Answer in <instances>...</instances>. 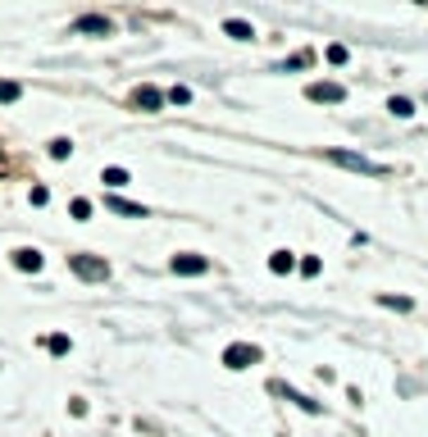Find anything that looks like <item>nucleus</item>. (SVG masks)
<instances>
[{
	"mask_svg": "<svg viewBox=\"0 0 428 437\" xmlns=\"http://www.w3.org/2000/svg\"><path fill=\"white\" fill-rule=\"evenodd\" d=\"M291 265H296L291 251H274V255H269V269H274V274H291Z\"/></svg>",
	"mask_w": 428,
	"mask_h": 437,
	"instance_id": "nucleus-11",
	"label": "nucleus"
},
{
	"mask_svg": "<svg viewBox=\"0 0 428 437\" xmlns=\"http://www.w3.org/2000/svg\"><path fill=\"white\" fill-rule=\"evenodd\" d=\"M14 265H18V269H32V274H37V269H42V251H27V246L14 251Z\"/></svg>",
	"mask_w": 428,
	"mask_h": 437,
	"instance_id": "nucleus-10",
	"label": "nucleus"
},
{
	"mask_svg": "<svg viewBox=\"0 0 428 437\" xmlns=\"http://www.w3.org/2000/svg\"><path fill=\"white\" fill-rule=\"evenodd\" d=\"M328 160H333V164H342V169L369 173V178H383V173H387L378 160H365V155H355V151H328Z\"/></svg>",
	"mask_w": 428,
	"mask_h": 437,
	"instance_id": "nucleus-1",
	"label": "nucleus"
},
{
	"mask_svg": "<svg viewBox=\"0 0 428 437\" xmlns=\"http://www.w3.org/2000/svg\"><path fill=\"white\" fill-rule=\"evenodd\" d=\"M137 105H141L146 114H155V110H160V105H164V96L155 91V87H137Z\"/></svg>",
	"mask_w": 428,
	"mask_h": 437,
	"instance_id": "nucleus-7",
	"label": "nucleus"
},
{
	"mask_svg": "<svg viewBox=\"0 0 428 437\" xmlns=\"http://www.w3.org/2000/svg\"><path fill=\"white\" fill-rule=\"evenodd\" d=\"M69 151H73V141H69V137H55V141H51V155H55V160H64Z\"/></svg>",
	"mask_w": 428,
	"mask_h": 437,
	"instance_id": "nucleus-15",
	"label": "nucleus"
},
{
	"mask_svg": "<svg viewBox=\"0 0 428 437\" xmlns=\"http://www.w3.org/2000/svg\"><path fill=\"white\" fill-rule=\"evenodd\" d=\"M69 265H73L82 278H92V283L110 278V265H105V260H92V255H69Z\"/></svg>",
	"mask_w": 428,
	"mask_h": 437,
	"instance_id": "nucleus-2",
	"label": "nucleus"
},
{
	"mask_svg": "<svg viewBox=\"0 0 428 437\" xmlns=\"http://www.w3.org/2000/svg\"><path fill=\"white\" fill-rule=\"evenodd\" d=\"M260 360V351H256V346H228V351H223V365H228V369H246V365H256Z\"/></svg>",
	"mask_w": 428,
	"mask_h": 437,
	"instance_id": "nucleus-3",
	"label": "nucleus"
},
{
	"mask_svg": "<svg viewBox=\"0 0 428 437\" xmlns=\"http://www.w3.org/2000/svg\"><path fill=\"white\" fill-rule=\"evenodd\" d=\"M92 215V201H73V219H87Z\"/></svg>",
	"mask_w": 428,
	"mask_h": 437,
	"instance_id": "nucleus-17",
	"label": "nucleus"
},
{
	"mask_svg": "<svg viewBox=\"0 0 428 437\" xmlns=\"http://www.w3.org/2000/svg\"><path fill=\"white\" fill-rule=\"evenodd\" d=\"M310 101L337 105V101H346V87H342V82H315V87H310Z\"/></svg>",
	"mask_w": 428,
	"mask_h": 437,
	"instance_id": "nucleus-4",
	"label": "nucleus"
},
{
	"mask_svg": "<svg viewBox=\"0 0 428 437\" xmlns=\"http://www.w3.org/2000/svg\"><path fill=\"white\" fill-rule=\"evenodd\" d=\"M223 32H228V37H237V42H251V37H256V27H251V23H241V18H223Z\"/></svg>",
	"mask_w": 428,
	"mask_h": 437,
	"instance_id": "nucleus-8",
	"label": "nucleus"
},
{
	"mask_svg": "<svg viewBox=\"0 0 428 437\" xmlns=\"http://www.w3.org/2000/svg\"><path fill=\"white\" fill-rule=\"evenodd\" d=\"M387 110H392L396 119H410V114H415V105L405 101V96H392V105H387Z\"/></svg>",
	"mask_w": 428,
	"mask_h": 437,
	"instance_id": "nucleus-13",
	"label": "nucleus"
},
{
	"mask_svg": "<svg viewBox=\"0 0 428 437\" xmlns=\"http://www.w3.org/2000/svg\"><path fill=\"white\" fill-rule=\"evenodd\" d=\"M73 27H77V32H101V37H110V18H105V14H82Z\"/></svg>",
	"mask_w": 428,
	"mask_h": 437,
	"instance_id": "nucleus-6",
	"label": "nucleus"
},
{
	"mask_svg": "<svg viewBox=\"0 0 428 437\" xmlns=\"http://www.w3.org/2000/svg\"><path fill=\"white\" fill-rule=\"evenodd\" d=\"M110 210H119V215H128V219H146V205H132V201H123V196H110Z\"/></svg>",
	"mask_w": 428,
	"mask_h": 437,
	"instance_id": "nucleus-9",
	"label": "nucleus"
},
{
	"mask_svg": "<svg viewBox=\"0 0 428 437\" xmlns=\"http://www.w3.org/2000/svg\"><path fill=\"white\" fill-rule=\"evenodd\" d=\"M206 269H210V260H206V255H173V274L196 278V274H206Z\"/></svg>",
	"mask_w": 428,
	"mask_h": 437,
	"instance_id": "nucleus-5",
	"label": "nucleus"
},
{
	"mask_svg": "<svg viewBox=\"0 0 428 437\" xmlns=\"http://www.w3.org/2000/svg\"><path fill=\"white\" fill-rule=\"evenodd\" d=\"M105 187H114V191H119V187H128V169H105Z\"/></svg>",
	"mask_w": 428,
	"mask_h": 437,
	"instance_id": "nucleus-12",
	"label": "nucleus"
},
{
	"mask_svg": "<svg viewBox=\"0 0 428 437\" xmlns=\"http://www.w3.org/2000/svg\"><path fill=\"white\" fill-rule=\"evenodd\" d=\"M18 96H23V87H18V82H5V77H0V101H18Z\"/></svg>",
	"mask_w": 428,
	"mask_h": 437,
	"instance_id": "nucleus-14",
	"label": "nucleus"
},
{
	"mask_svg": "<svg viewBox=\"0 0 428 437\" xmlns=\"http://www.w3.org/2000/svg\"><path fill=\"white\" fill-rule=\"evenodd\" d=\"M169 101H173V105H187V101H191V91H187V87H173Z\"/></svg>",
	"mask_w": 428,
	"mask_h": 437,
	"instance_id": "nucleus-16",
	"label": "nucleus"
}]
</instances>
